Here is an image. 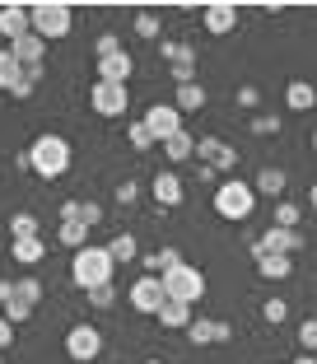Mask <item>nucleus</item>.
Wrapping results in <instances>:
<instances>
[{
    "mask_svg": "<svg viewBox=\"0 0 317 364\" xmlns=\"http://www.w3.org/2000/svg\"><path fill=\"white\" fill-rule=\"evenodd\" d=\"M70 280L85 289V294H94V289H103V285H117V262H112V252H107V247H94V243H89L85 252H75Z\"/></svg>",
    "mask_w": 317,
    "mask_h": 364,
    "instance_id": "obj_1",
    "label": "nucleus"
},
{
    "mask_svg": "<svg viewBox=\"0 0 317 364\" xmlns=\"http://www.w3.org/2000/svg\"><path fill=\"white\" fill-rule=\"evenodd\" d=\"M43 304V280L38 276H19V280H0V309H5V322H28L33 309Z\"/></svg>",
    "mask_w": 317,
    "mask_h": 364,
    "instance_id": "obj_2",
    "label": "nucleus"
},
{
    "mask_svg": "<svg viewBox=\"0 0 317 364\" xmlns=\"http://www.w3.org/2000/svg\"><path fill=\"white\" fill-rule=\"evenodd\" d=\"M28 168L38 173L43 182L65 178V168H70V140H65V136H38L28 145Z\"/></svg>",
    "mask_w": 317,
    "mask_h": 364,
    "instance_id": "obj_3",
    "label": "nucleus"
},
{
    "mask_svg": "<svg viewBox=\"0 0 317 364\" xmlns=\"http://www.w3.org/2000/svg\"><path fill=\"white\" fill-rule=\"evenodd\" d=\"M210 201H215V215H220V220H233V225H238V220H247V215L257 210V187L252 182H238V178H224Z\"/></svg>",
    "mask_w": 317,
    "mask_h": 364,
    "instance_id": "obj_4",
    "label": "nucleus"
},
{
    "mask_svg": "<svg viewBox=\"0 0 317 364\" xmlns=\"http://www.w3.org/2000/svg\"><path fill=\"white\" fill-rule=\"evenodd\" d=\"M28 10H33V33L47 38V43H56V38H65V33L75 28V10L65 0H38Z\"/></svg>",
    "mask_w": 317,
    "mask_h": 364,
    "instance_id": "obj_5",
    "label": "nucleus"
},
{
    "mask_svg": "<svg viewBox=\"0 0 317 364\" xmlns=\"http://www.w3.org/2000/svg\"><path fill=\"white\" fill-rule=\"evenodd\" d=\"M163 289H168V299H178V304H201V294H205V276H201V267H191V262H182L178 271H168L163 276Z\"/></svg>",
    "mask_w": 317,
    "mask_h": 364,
    "instance_id": "obj_6",
    "label": "nucleus"
},
{
    "mask_svg": "<svg viewBox=\"0 0 317 364\" xmlns=\"http://www.w3.org/2000/svg\"><path fill=\"white\" fill-rule=\"evenodd\" d=\"M266 252H285V257H299V252H303V234H299V229H280V225H271L262 238H252V257L262 262Z\"/></svg>",
    "mask_w": 317,
    "mask_h": 364,
    "instance_id": "obj_7",
    "label": "nucleus"
},
{
    "mask_svg": "<svg viewBox=\"0 0 317 364\" xmlns=\"http://www.w3.org/2000/svg\"><path fill=\"white\" fill-rule=\"evenodd\" d=\"M98 350H103V332H98L94 322H80V327L65 332V355H70L75 364H94Z\"/></svg>",
    "mask_w": 317,
    "mask_h": 364,
    "instance_id": "obj_8",
    "label": "nucleus"
},
{
    "mask_svg": "<svg viewBox=\"0 0 317 364\" xmlns=\"http://www.w3.org/2000/svg\"><path fill=\"white\" fill-rule=\"evenodd\" d=\"M127 299H131V309H136V313H149V318H154V313L168 304V289H163V280H158V276H136V280H131V289H127Z\"/></svg>",
    "mask_w": 317,
    "mask_h": 364,
    "instance_id": "obj_9",
    "label": "nucleus"
},
{
    "mask_svg": "<svg viewBox=\"0 0 317 364\" xmlns=\"http://www.w3.org/2000/svg\"><path fill=\"white\" fill-rule=\"evenodd\" d=\"M89 107H94L98 117H127V107H131V94H127V85H103L98 80L94 89H89Z\"/></svg>",
    "mask_w": 317,
    "mask_h": 364,
    "instance_id": "obj_10",
    "label": "nucleus"
},
{
    "mask_svg": "<svg viewBox=\"0 0 317 364\" xmlns=\"http://www.w3.org/2000/svg\"><path fill=\"white\" fill-rule=\"evenodd\" d=\"M140 122H145V127L154 131L158 145H168V140L178 136V131H187V127H182V112H178L173 103H149V112H145Z\"/></svg>",
    "mask_w": 317,
    "mask_h": 364,
    "instance_id": "obj_11",
    "label": "nucleus"
},
{
    "mask_svg": "<svg viewBox=\"0 0 317 364\" xmlns=\"http://www.w3.org/2000/svg\"><path fill=\"white\" fill-rule=\"evenodd\" d=\"M33 33V10L28 5H0V38L5 43H19V38H28Z\"/></svg>",
    "mask_w": 317,
    "mask_h": 364,
    "instance_id": "obj_12",
    "label": "nucleus"
},
{
    "mask_svg": "<svg viewBox=\"0 0 317 364\" xmlns=\"http://www.w3.org/2000/svg\"><path fill=\"white\" fill-rule=\"evenodd\" d=\"M201 23H205V33L224 38V33L238 28V5H229V0H215V5H205V10H201Z\"/></svg>",
    "mask_w": 317,
    "mask_h": 364,
    "instance_id": "obj_13",
    "label": "nucleus"
},
{
    "mask_svg": "<svg viewBox=\"0 0 317 364\" xmlns=\"http://www.w3.org/2000/svg\"><path fill=\"white\" fill-rule=\"evenodd\" d=\"M149 192H154V201L158 205H182V196H187V187H182V178L173 168H163V173H154V182H149Z\"/></svg>",
    "mask_w": 317,
    "mask_h": 364,
    "instance_id": "obj_14",
    "label": "nucleus"
},
{
    "mask_svg": "<svg viewBox=\"0 0 317 364\" xmlns=\"http://www.w3.org/2000/svg\"><path fill=\"white\" fill-rule=\"evenodd\" d=\"M131 70H136L131 52H112V56H103V61H98V80H103V85H127Z\"/></svg>",
    "mask_w": 317,
    "mask_h": 364,
    "instance_id": "obj_15",
    "label": "nucleus"
},
{
    "mask_svg": "<svg viewBox=\"0 0 317 364\" xmlns=\"http://www.w3.org/2000/svg\"><path fill=\"white\" fill-rule=\"evenodd\" d=\"M191 318H196V313H191V304H178V299H168L163 309L154 313V322H158V327H168V332H187Z\"/></svg>",
    "mask_w": 317,
    "mask_h": 364,
    "instance_id": "obj_16",
    "label": "nucleus"
},
{
    "mask_svg": "<svg viewBox=\"0 0 317 364\" xmlns=\"http://www.w3.org/2000/svg\"><path fill=\"white\" fill-rule=\"evenodd\" d=\"M285 107H294V112L317 107V85H313V80H289V85H285Z\"/></svg>",
    "mask_w": 317,
    "mask_h": 364,
    "instance_id": "obj_17",
    "label": "nucleus"
},
{
    "mask_svg": "<svg viewBox=\"0 0 317 364\" xmlns=\"http://www.w3.org/2000/svg\"><path fill=\"white\" fill-rule=\"evenodd\" d=\"M285 182H289V178H285V168H275V164H266V168L257 173V182H252V187L266 196V201H280V196H285Z\"/></svg>",
    "mask_w": 317,
    "mask_h": 364,
    "instance_id": "obj_18",
    "label": "nucleus"
},
{
    "mask_svg": "<svg viewBox=\"0 0 317 364\" xmlns=\"http://www.w3.org/2000/svg\"><path fill=\"white\" fill-rule=\"evenodd\" d=\"M10 257L19 262V267H38V262H47V243H43V238H14Z\"/></svg>",
    "mask_w": 317,
    "mask_h": 364,
    "instance_id": "obj_19",
    "label": "nucleus"
},
{
    "mask_svg": "<svg viewBox=\"0 0 317 364\" xmlns=\"http://www.w3.org/2000/svg\"><path fill=\"white\" fill-rule=\"evenodd\" d=\"M10 52L19 56V65H43V56H47V38L28 33V38H19V43H10Z\"/></svg>",
    "mask_w": 317,
    "mask_h": 364,
    "instance_id": "obj_20",
    "label": "nucleus"
},
{
    "mask_svg": "<svg viewBox=\"0 0 317 364\" xmlns=\"http://www.w3.org/2000/svg\"><path fill=\"white\" fill-rule=\"evenodd\" d=\"M178 267H182L178 247H158V252H149V257H145V276H158V280L168 276V271H178Z\"/></svg>",
    "mask_w": 317,
    "mask_h": 364,
    "instance_id": "obj_21",
    "label": "nucleus"
},
{
    "mask_svg": "<svg viewBox=\"0 0 317 364\" xmlns=\"http://www.w3.org/2000/svg\"><path fill=\"white\" fill-rule=\"evenodd\" d=\"M173 107H178V112H201V107H205V89H201V80H191V85H178V94H173Z\"/></svg>",
    "mask_w": 317,
    "mask_h": 364,
    "instance_id": "obj_22",
    "label": "nucleus"
},
{
    "mask_svg": "<svg viewBox=\"0 0 317 364\" xmlns=\"http://www.w3.org/2000/svg\"><path fill=\"white\" fill-rule=\"evenodd\" d=\"M85 238H89V225H80V220H61V229H56V243L70 247V252H85Z\"/></svg>",
    "mask_w": 317,
    "mask_h": 364,
    "instance_id": "obj_23",
    "label": "nucleus"
},
{
    "mask_svg": "<svg viewBox=\"0 0 317 364\" xmlns=\"http://www.w3.org/2000/svg\"><path fill=\"white\" fill-rule=\"evenodd\" d=\"M163 159H168V164H187V159H196V140H191V131H178V136L163 145Z\"/></svg>",
    "mask_w": 317,
    "mask_h": 364,
    "instance_id": "obj_24",
    "label": "nucleus"
},
{
    "mask_svg": "<svg viewBox=\"0 0 317 364\" xmlns=\"http://www.w3.org/2000/svg\"><path fill=\"white\" fill-rule=\"evenodd\" d=\"M257 271H262L266 280H289V271H294V257H285V252H266V257L257 262Z\"/></svg>",
    "mask_w": 317,
    "mask_h": 364,
    "instance_id": "obj_25",
    "label": "nucleus"
},
{
    "mask_svg": "<svg viewBox=\"0 0 317 364\" xmlns=\"http://www.w3.org/2000/svg\"><path fill=\"white\" fill-rule=\"evenodd\" d=\"M107 252H112L117 267H127V262H136V257H140V243H136V234H117L112 243H107Z\"/></svg>",
    "mask_w": 317,
    "mask_h": 364,
    "instance_id": "obj_26",
    "label": "nucleus"
},
{
    "mask_svg": "<svg viewBox=\"0 0 317 364\" xmlns=\"http://www.w3.org/2000/svg\"><path fill=\"white\" fill-rule=\"evenodd\" d=\"M187 336H191V346H210L215 336H220V322L205 318V313H196V318H191V327H187Z\"/></svg>",
    "mask_w": 317,
    "mask_h": 364,
    "instance_id": "obj_27",
    "label": "nucleus"
},
{
    "mask_svg": "<svg viewBox=\"0 0 317 364\" xmlns=\"http://www.w3.org/2000/svg\"><path fill=\"white\" fill-rule=\"evenodd\" d=\"M19 75H23V65H19V56L10 52V47H0V89L10 94L14 85H19Z\"/></svg>",
    "mask_w": 317,
    "mask_h": 364,
    "instance_id": "obj_28",
    "label": "nucleus"
},
{
    "mask_svg": "<svg viewBox=\"0 0 317 364\" xmlns=\"http://www.w3.org/2000/svg\"><path fill=\"white\" fill-rule=\"evenodd\" d=\"M168 70H173V80H178V85H191V80H196V47H182L178 61H173Z\"/></svg>",
    "mask_w": 317,
    "mask_h": 364,
    "instance_id": "obj_29",
    "label": "nucleus"
},
{
    "mask_svg": "<svg viewBox=\"0 0 317 364\" xmlns=\"http://www.w3.org/2000/svg\"><path fill=\"white\" fill-rule=\"evenodd\" d=\"M43 75H47V65H23V75H19V85L10 89V98H28L33 89L43 85Z\"/></svg>",
    "mask_w": 317,
    "mask_h": 364,
    "instance_id": "obj_30",
    "label": "nucleus"
},
{
    "mask_svg": "<svg viewBox=\"0 0 317 364\" xmlns=\"http://www.w3.org/2000/svg\"><path fill=\"white\" fill-rule=\"evenodd\" d=\"M10 238H43V225H38V215L19 210V215L10 220Z\"/></svg>",
    "mask_w": 317,
    "mask_h": 364,
    "instance_id": "obj_31",
    "label": "nucleus"
},
{
    "mask_svg": "<svg viewBox=\"0 0 317 364\" xmlns=\"http://www.w3.org/2000/svg\"><path fill=\"white\" fill-rule=\"evenodd\" d=\"M127 140H131V150H154V145H158L154 131H149L145 122H131V127H127Z\"/></svg>",
    "mask_w": 317,
    "mask_h": 364,
    "instance_id": "obj_32",
    "label": "nucleus"
},
{
    "mask_svg": "<svg viewBox=\"0 0 317 364\" xmlns=\"http://www.w3.org/2000/svg\"><path fill=\"white\" fill-rule=\"evenodd\" d=\"M136 33L145 38V43H154L158 33H163V23H158V14H154V10H140V14H136Z\"/></svg>",
    "mask_w": 317,
    "mask_h": 364,
    "instance_id": "obj_33",
    "label": "nucleus"
},
{
    "mask_svg": "<svg viewBox=\"0 0 317 364\" xmlns=\"http://www.w3.org/2000/svg\"><path fill=\"white\" fill-rule=\"evenodd\" d=\"M299 220H303V210L294 201H275V225L280 229H299Z\"/></svg>",
    "mask_w": 317,
    "mask_h": 364,
    "instance_id": "obj_34",
    "label": "nucleus"
},
{
    "mask_svg": "<svg viewBox=\"0 0 317 364\" xmlns=\"http://www.w3.org/2000/svg\"><path fill=\"white\" fill-rule=\"evenodd\" d=\"M262 318H266V327H280V322L289 318V304L285 299H266L262 304Z\"/></svg>",
    "mask_w": 317,
    "mask_h": 364,
    "instance_id": "obj_35",
    "label": "nucleus"
},
{
    "mask_svg": "<svg viewBox=\"0 0 317 364\" xmlns=\"http://www.w3.org/2000/svg\"><path fill=\"white\" fill-rule=\"evenodd\" d=\"M299 350H303V355L317 350V318H303V322H299Z\"/></svg>",
    "mask_w": 317,
    "mask_h": 364,
    "instance_id": "obj_36",
    "label": "nucleus"
},
{
    "mask_svg": "<svg viewBox=\"0 0 317 364\" xmlns=\"http://www.w3.org/2000/svg\"><path fill=\"white\" fill-rule=\"evenodd\" d=\"M252 136H275V131H280V117H275V112H262V117H252Z\"/></svg>",
    "mask_w": 317,
    "mask_h": 364,
    "instance_id": "obj_37",
    "label": "nucleus"
},
{
    "mask_svg": "<svg viewBox=\"0 0 317 364\" xmlns=\"http://www.w3.org/2000/svg\"><path fill=\"white\" fill-rule=\"evenodd\" d=\"M80 225H89V229L103 225V205L98 201H80Z\"/></svg>",
    "mask_w": 317,
    "mask_h": 364,
    "instance_id": "obj_38",
    "label": "nucleus"
},
{
    "mask_svg": "<svg viewBox=\"0 0 317 364\" xmlns=\"http://www.w3.org/2000/svg\"><path fill=\"white\" fill-rule=\"evenodd\" d=\"M136 196H140V182H117V205H136Z\"/></svg>",
    "mask_w": 317,
    "mask_h": 364,
    "instance_id": "obj_39",
    "label": "nucleus"
},
{
    "mask_svg": "<svg viewBox=\"0 0 317 364\" xmlns=\"http://www.w3.org/2000/svg\"><path fill=\"white\" fill-rule=\"evenodd\" d=\"M94 52H98V61H103V56H112V52H122V43H117V33H98Z\"/></svg>",
    "mask_w": 317,
    "mask_h": 364,
    "instance_id": "obj_40",
    "label": "nucleus"
},
{
    "mask_svg": "<svg viewBox=\"0 0 317 364\" xmlns=\"http://www.w3.org/2000/svg\"><path fill=\"white\" fill-rule=\"evenodd\" d=\"M89 304H94V309H112V304H117V285L94 289V294H89Z\"/></svg>",
    "mask_w": 317,
    "mask_h": 364,
    "instance_id": "obj_41",
    "label": "nucleus"
},
{
    "mask_svg": "<svg viewBox=\"0 0 317 364\" xmlns=\"http://www.w3.org/2000/svg\"><path fill=\"white\" fill-rule=\"evenodd\" d=\"M10 346H14V322H5V318H0V355L10 350Z\"/></svg>",
    "mask_w": 317,
    "mask_h": 364,
    "instance_id": "obj_42",
    "label": "nucleus"
},
{
    "mask_svg": "<svg viewBox=\"0 0 317 364\" xmlns=\"http://www.w3.org/2000/svg\"><path fill=\"white\" fill-rule=\"evenodd\" d=\"M257 98H262V94H257L252 85H243V89H238V103H243V107H257Z\"/></svg>",
    "mask_w": 317,
    "mask_h": 364,
    "instance_id": "obj_43",
    "label": "nucleus"
},
{
    "mask_svg": "<svg viewBox=\"0 0 317 364\" xmlns=\"http://www.w3.org/2000/svg\"><path fill=\"white\" fill-rule=\"evenodd\" d=\"M61 220H80V201H61Z\"/></svg>",
    "mask_w": 317,
    "mask_h": 364,
    "instance_id": "obj_44",
    "label": "nucleus"
},
{
    "mask_svg": "<svg viewBox=\"0 0 317 364\" xmlns=\"http://www.w3.org/2000/svg\"><path fill=\"white\" fill-rule=\"evenodd\" d=\"M308 205H313V210H317V182H313V192H308Z\"/></svg>",
    "mask_w": 317,
    "mask_h": 364,
    "instance_id": "obj_45",
    "label": "nucleus"
},
{
    "mask_svg": "<svg viewBox=\"0 0 317 364\" xmlns=\"http://www.w3.org/2000/svg\"><path fill=\"white\" fill-rule=\"evenodd\" d=\"M294 364H317V360H313V355H299V360H294Z\"/></svg>",
    "mask_w": 317,
    "mask_h": 364,
    "instance_id": "obj_46",
    "label": "nucleus"
},
{
    "mask_svg": "<svg viewBox=\"0 0 317 364\" xmlns=\"http://www.w3.org/2000/svg\"><path fill=\"white\" fill-rule=\"evenodd\" d=\"M313 150H317V131H313Z\"/></svg>",
    "mask_w": 317,
    "mask_h": 364,
    "instance_id": "obj_47",
    "label": "nucleus"
},
{
    "mask_svg": "<svg viewBox=\"0 0 317 364\" xmlns=\"http://www.w3.org/2000/svg\"><path fill=\"white\" fill-rule=\"evenodd\" d=\"M145 364H163V360H145Z\"/></svg>",
    "mask_w": 317,
    "mask_h": 364,
    "instance_id": "obj_48",
    "label": "nucleus"
},
{
    "mask_svg": "<svg viewBox=\"0 0 317 364\" xmlns=\"http://www.w3.org/2000/svg\"><path fill=\"white\" fill-rule=\"evenodd\" d=\"M0 364H5V355H0Z\"/></svg>",
    "mask_w": 317,
    "mask_h": 364,
    "instance_id": "obj_49",
    "label": "nucleus"
},
{
    "mask_svg": "<svg viewBox=\"0 0 317 364\" xmlns=\"http://www.w3.org/2000/svg\"><path fill=\"white\" fill-rule=\"evenodd\" d=\"M313 85H317V80H313Z\"/></svg>",
    "mask_w": 317,
    "mask_h": 364,
    "instance_id": "obj_50",
    "label": "nucleus"
}]
</instances>
